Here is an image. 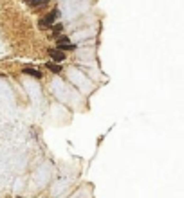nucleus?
<instances>
[{
  "instance_id": "7",
  "label": "nucleus",
  "mask_w": 184,
  "mask_h": 198,
  "mask_svg": "<svg viewBox=\"0 0 184 198\" xmlns=\"http://www.w3.org/2000/svg\"><path fill=\"white\" fill-rule=\"evenodd\" d=\"M47 69L51 70V72H54V74H60L61 72V67L58 63H54V61H49V63H47Z\"/></svg>"
},
{
  "instance_id": "5",
  "label": "nucleus",
  "mask_w": 184,
  "mask_h": 198,
  "mask_svg": "<svg viewBox=\"0 0 184 198\" xmlns=\"http://www.w3.org/2000/svg\"><path fill=\"white\" fill-rule=\"evenodd\" d=\"M24 74H27V76H33V78H36V79H42V70H38V69H31V67H25V69L22 70Z\"/></svg>"
},
{
  "instance_id": "1",
  "label": "nucleus",
  "mask_w": 184,
  "mask_h": 198,
  "mask_svg": "<svg viewBox=\"0 0 184 198\" xmlns=\"http://www.w3.org/2000/svg\"><path fill=\"white\" fill-rule=\"evenodd\" d=\"M58 16H60V11H58V9H52V11H49V13H47V15H45V16H43V18H42L40 22H38V27H40V29H45V27H51L52 23H54V22L58 20Z\"/></svg>"
},
{
  "instance_id": "2",
  "label": "nucleus",
  "mask_w": 184,
  "mask_h": 198,
  "mask_svg": "<svg viewBox=\"0 0 184 198\" xmlns=\"http://www.w3.org/2000/svg\"><path fill=\"white\" fill-rule=\"evenodd\" d=\"M56 45H58L60 50H74L76 49V45L71 43L69 36H58V38H56Z\"/></svg>"
},
{
  "instance_id": "3",
  "label": "nucleus",
  "mask_w": 184,
  "mask_h": 198,
  "mask_svg": "<svg viewBox=\"0 0 184 198\" xmlns=\"http://www.w3.org/2000/svg\"><path fill=\"white\" fill-rule=\"evenodd\" d=\"M49 56L54 59V63H60V61L65 59V52L60 50V49H51V50H49Z\"/></svg>"
},
{
  "instance_id": "6",
  "label": "nucleus",
  "mask_w": 184,
  "mask_h": 198,
  "mask_svg": "<svg viewBox=\"0 0 184 198\" xmlns=\"http://www.w3.org/2000/svg\"><path fill=\"white\" fill-rule=\"evenodd\" d=\"M61 31H63V25H61V23H56V25H52V29H51V36H52V38H54V36L58 38Z\"/></svg>"
},
{
  "instance_id": "4",
  "label": "nucleus",
  "mask_w": 184,
  "mask_h": 198,
  "mask_svg": "<svg viewBox=\"0 0 184 198\" xmlns=\"http://www.w3.org/2000/svg\"><path fill=\"white\" fill-rule=\"evenodd\" d=\"M25 4L33 9H40V7H45L49 4V0H25Z\"/></svg>"
}]
</instances>
